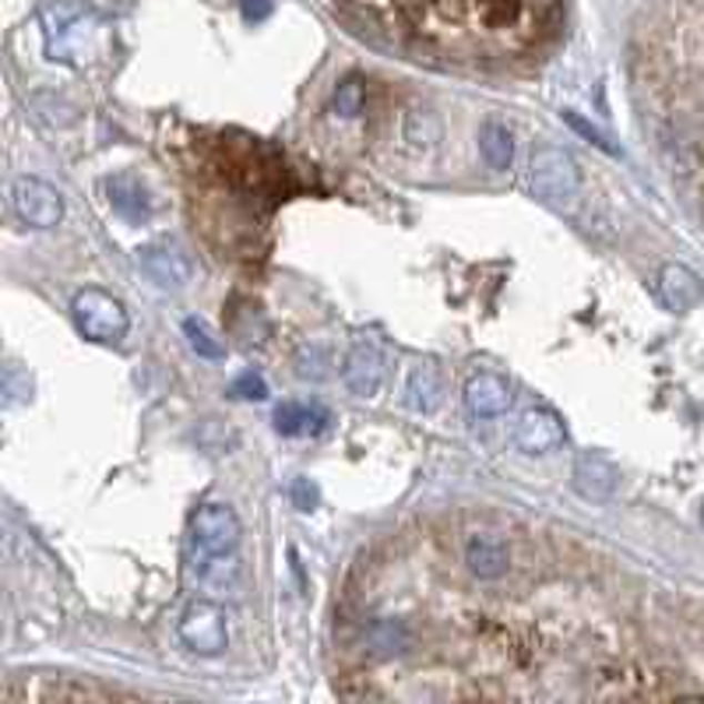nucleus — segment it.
I'll use <instances>...</instances> for the list:
<instances>
[{"label":"nucleus","instance_id":"f257e3e1","mask_svg":"<svg viewBox=\"0 0 704 704\" xmlns=\"http://www.w3.org/2000/svg\"><path fill=\"white\" fill-rule=\"evenodd\" d=\"M543 571L469 564L459 522H420L363 550L335 613L342 691L381 701L543 697Z\"/></svg>","mask_w":704,"mask_h":704},{"label":"nucleus","instance_id":"f03ea898","mask_svg":"<svg viewBox=\"0 0 704 704\" xmlns=\"http://www.w3.org/2000/svg\"><path fill=\"white\" fill-rule=\"evenodd\" d=\"M405 47L451 60L525 57L556 26L561 0H352Z\"/></svg>","mask_w":704,"mask_h":704},{"label":"nucleus","instance_id":"7ed1b4c3","mask_svg":"<svg viewBox=\"0 0 704 704\" xmlns=\"http://www.w3.org/2000/svg\"><path fill=\"white\" fill-rule=\"evenodd\" d=\"M71 314L74 324L81 328V335L92 342H120L131 328L123 303L110 293H102V289H81L71 303Z\"/></svg>","mask_w":704,"mask_h":704},{"label":"nucleus","instance_id":"20e7f679","mask_svg":"<svg viewBox=\"0 0 704 704\" xmlns=\"http://www.w3.org/2000/svg\"><path fill=\"white\" fill-rule=\"evenodd\" d=\"M577 162L564 149H540L532 155V191L546 201H567L577 194Z\"/></svg>","mask_w":704,"mask_h":704},{"label":"nucleus","instance_id":"39448f33","mask_svg":"<svg viewBox=\"0 0 704 704\" xmlns=\"http://www.w3.org/2000/svg\"><path fill=\"white\" fill-rule=\"evenodd\" d=\"M191 535L201 556L233 553V546L240 543V517L225 504H204L191 517Z\"/></svg>","mask_w":704,"mask_h":704},{"label":"nucleus","instance_id":"423d86ee","mask_svg":"<svg viewBox=\"0 0 704 704\" xmlns=\"http://www.w3.org/2000/svg\"><path fill=\"white\" fill-rule=\"evenodd\" d=\"M11 204H14L18 219L36 225V230H53V225L64 219V201H60L57 188H50L47 180H36V177L14 180Z\"/></svg>","mask_w":704,"mask_h":704},{"label":"nucleus","instance_id":"0eeeda50","mask_svg":"<svg viewBox=\"0 0 704 704\" xmlns=\"http://www.w3.org/2000/svg\"><path fill=\"white\" fill-rule=\"evenodd\" d=\"M180 641L198 655H219L230 641L225 613L215 603H194L180 620Z\"/></svg>","mask_w":704,"mask_h":704},{"label":"nucleus","instance_id":"6e6552de","mask_svg":"<svg viewBox=\"0 0 704 704\" xmlns=\"http://www.w3.org/2000/svg\"><path fill=\"white\" fill-rule=\"evenodd\" d=\"M564 423L561 416H556L553 409L546 405H535V409H525L522 416H517L514 423V444L522 447L525 454H550L564 444Z\"/></svg>","mask_w":704,"mask_h":704},{"label":"nucleus","instance_id":"1a4fd4ad","mask_svg":"<svg viewBox=\"0 0 704 704\" xmlns=\"http://www.w3.org/2000/svg\"><path fill=\"white\" fill-rule=\"evenodd\" d=\"M342 381L349 384L352 395H360V399L378 395L384 384V360H381L378 345H370V342L352 345L342 363Z\"/></svg>","mask_w":704,"mask_h":704},{"label":"nucleus","instance_id":"9d476101","mask_svg":"<svg viewBox=\"0 0 704 704\" xmlns=\"http://www.w3.org/2000/svg\"><path fill=\"white\" fill-rule=\"evenodd\" d=\"M620 483L616 465L599 451H585L577 454L574 462V490L585 496V501H610L613 490Z\"/></svg>","mask_w":704,"mask_h":704},{"label":"nucleus","instance_id":"9b49d317","mask_svg":"<svg viewBox=\"0 0 704 704\" xmlns=\"http://www.w3.org/2000/svg\"><path fill=\"white\" fill-rule=\"evenodd\" d=\"M465 405L475 420H493V416H504L507 405H511V388L504 378L490 374V370H483V374L469 378L465 384Z\"/></svg>","mask_w":704,"mask_h":704},{"label":"nucleus","instance_id":"f8f14e48","mask_svg":"<svg viewBox=\"0 0 704 704\" xmlns=\"http://www.w3.org/2000/svg\"><path fill=\"white\" fill-rule=\"evenodd\" d=\"M658 300L666 303L676 314L683 310H694L704 300V285L701 279L691 272L687 264H662L658 272Z\"/></svg>","mask_w":704,"mask_h":704},{"label":"nucleus","instance_id":"ddd939ff","mask_svg":"<svg viewBox=\"0 0 704 704\" xmlns=\"http://www.w3.org/2000/svg\"><path fill=\"white\" fill-rule=\"evenodd\" d=\"M328 426V412L321 405L285 402L275 409V430L285 438H303V433H321Z\"/></svg>","mask_w":704,"mask_h":704},{"label":"nucleus","instance_id":"4468645a","mask_svg":"<svg viewBox=\"0 0 704 704\" xmlns=\"http://www.w3.org/2000/svg\"><path fill=\"white\" fill-rule=\"evenodd\" d=\"M141 264H144V272H149L165 289H170V285L180 289L183 282L191 279L188 261H183L177 251H165V247H144V251H141Z\"/></svg>","mask_w":704,"mask_h":704},{"label":"nucleus","instance_id":"2eb2a0df","mask_svg":"<svg viewBox=\"0 0 704 704\" xmlns=\"http://www.w3.org/2000/svg\"><path fill=\"white\" fill-rule=\"evenodd\" d=\"M441 402V378L433 366H416L405 384V405L412 412H433Z\"/></svg>","mask_w":704,"mask_h":704},{"label":"nucleus","instance_id":"dca6fc26","mask_svg":"<svg viewBox=\"0 0 704 704\" xmlns=\"http://www.w3.org/2000/svg\"><path fill=\"white\" fill-rule=\"evenodd\" d=\"M480 149H483V159L493 165V170H507L511 155H514L511 131L501 128V123H486L483 134H480Z\"/></svg>","mask_w":704,"mask_h":704},{"label":"nucleus","instance_id":"f3484780","mask_svg":"<svg viewBox=\"0 0 704 704\" xmlns=\"http://www.w3.org/2000/svg\"><path fill=\"white\" fill-rule=\"evenodd\" d=\"M237 577V561L230 553L222 556H204L201 561V582L204 585H215V589H225Z\"/></svg>","mask_w":704,"mask_h":704},{"label":"nucleus","instance_id":"a211bd4d","mask_svg":"<svg viewBox=\"0 0 704 704\" xmlns=\"http://www.w3.org/2000/svg\"><path fill=\"white\" fill-rule=\"evenodd\" d=\"M183 331H188V342H191V349L198 352V356H204V360H222L225 356V349H222V342H215L212 339V331L204 328L201 321H183Z\"/></svg>","mask_w":704,"mask_h":704},{"label":"nucleus","instance_id":"6ab92c4d","mask_svg":"<svg viewBox=\"0 0 704 704\" xmlns=\"http://www.w3.org/2000/svg\"><path fill=\"white\" fill-rule=\"evenodd\" d=\"M110 194H113V204H117L123 215H131V219H141L144 215V201L138 198L141 191L134 188V180H128V177L113 180L110 183Z\"/></svg>","mask_w":704,"mask_h":704},{"label":"nucleus","instance_id":"aec40b11","mask_svg":"<svg viewBox=\"0 0 704 704\" xmlns=\"http://www.w3.org/2000/svg\"><path fill=\"white\" fill-rule=\"evenodd\" d=\"M335 107H339L342 117H356L363 110V86H360L356 78H349V81H342V86H339Z\"/></svg>","mask_w":704,"mask_h":704},{"label":"nucleus","instance_id":"412c9836","mask_svg":"<svg viewBox=\"0 0 704 704\" xmlns=\"http://www.w3.org/2000/svg\"><path fill=\"white\" fill-rule=\"evenodd\" d=\"M233 395H237V399H251V402H261V399H268V388H264V381H261V378H254V374H243V378L233 384Z\"/></svg>","mask_w":704,"mask_h":704},{"label":"nucleus","instance_id":"4be33fe9","mask_svg":"<svg viewBox=\"0 0 704 704\" xmlns=\"http://www.w3.org/2000/svg\"><path fill=\"white\" fill-rule=\"evenodd\" d=\"M272 11V0H243V18L247 22H261Z\"/></svg>","mask_w":704,"mask_h":704},{"label":"nucleus","instance_id":"5701e85b","mask_svg":"<svg viewBox=\"0 0 704 704\" xmlns=\"http://www.w3.org/2000/svg\"><path fill=\"white\" fill-rule=\"evenodd\" d=\"M567 120H571V123H574V128H577V131H582V134H589V138H592V141L599 144V149H606V152H613V144L606 141V134H599L595 128H589V123H582V120H577L574 113H567Z\"/></svg>","mask_w":704,"mask_h":704},{"label":"nucleus","instance_id":"b1692460","mask_svg":"<svg viewBox=\"0 0 704 704\" xmlns=\"http://www.w3.org/2000/svg\"><path fill=\"white\" fill-rule=\"evenodd\" d=\"M701 525H704V507H701Z\"/></svg>","mask_w":704,"mask_h":704}]
</instances>
